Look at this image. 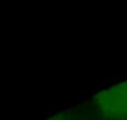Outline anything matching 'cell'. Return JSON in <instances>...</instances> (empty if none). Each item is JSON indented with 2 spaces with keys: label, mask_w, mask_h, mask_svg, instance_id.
<instances>
[{
  "label": "cell",
  "mask_w": 127,
  "mask_h": 120,
  "mask_svg": "<svg viewBox=\"0 0 127 120\" xmlns=\"http://www.w3.org/2000/svg\"><path fill=\"white\" fill-rule=\"evenodd\" d=\"M99 111L111 120H127V81L115 85L96 97Z\"/></svg>",
  "instance_id": "1"
}]
</instances>
